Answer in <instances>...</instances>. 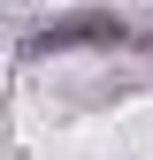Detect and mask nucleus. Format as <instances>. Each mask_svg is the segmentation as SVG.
<instances>
[{
  "label": "nucleus",
  "mask_w": 153,
  "mask_h": 160,
  "mask_svg": "<svg viewBox=\"0 0 153 160\" xmlns=\"http://www.w3.org/2000/svg\"><path fill=\"white\" fill-rule=\"evenodd\" d=\"M115 38H123L115 15H69V23H46L23 53H31V61H46V53H61V46H115Z\"/></svg>",
  "instance_id": "1"
}]
</instances>
